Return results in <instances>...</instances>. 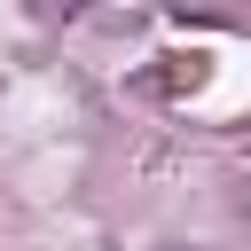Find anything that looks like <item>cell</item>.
Listing matches in <instances>:
<instances>
[{
  "instance_id": "obj_1",
  "label": "cell",
  "mask_w": 251,
  "mask_h": 251,
  "mask_svg": "<svg viewBox=\"0 0 251 251\" xmlns=\"http://www.w3.org/2000/svg\"><path fill=\"white\" fill-rule=\"evenodd\" d=\"M31 8H39V16H71L78 0H31Z\"/></svg>"
}]
</instances>
